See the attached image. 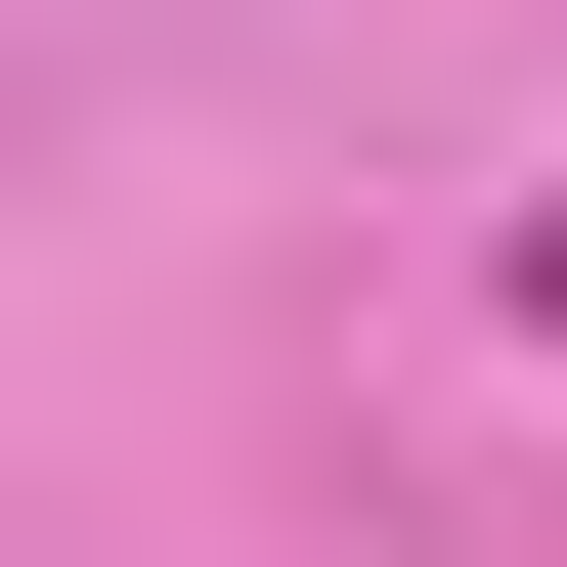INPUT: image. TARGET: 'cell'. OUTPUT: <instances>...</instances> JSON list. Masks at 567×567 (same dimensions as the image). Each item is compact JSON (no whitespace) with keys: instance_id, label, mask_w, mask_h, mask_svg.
Masks as SVG:
<instances>
[{"instance_id":"1","label":"cell","mask_w":567,"mask_h":567,"mask_svg":"<svg viewBox=\"0 0 567 567\" xmlns=\"http://www.w3.org/2000/svg\"><path fill=\"white\" fill-rule=\"evenodd\" d=\"M524 350H567V218H524Z\"/></svg>"}]
</instances>
